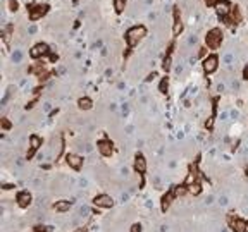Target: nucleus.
Returning a JSON list of instances; mask_svg holds the SVG:
<instances>
[{
    "mask_svg": "<svg viewBox=\"0 0 248 232\" xmlns=\"http://www.w3.org/2000/svg\"><path fill=\"white\" fill-rule=\"evenodd\" d=\"M217 12H219V16H226L227 12H229V5L227 4H217Z\"/></svg>",
    "mask_w": 248,
    "mask_h": 232,
    "instance_id": "f8f14e48",
    "label": "nucleus"
},
{
    "mask_svg": "<svg viewBox=\"0 0 248 232\" xmlns=\"http://www.w3.org/2000/svg\"><path fill=\"white\" fill-rule=\"evenodd\" d=\"M47 10H48V5H36V9L31 10V16L29 17H31V21H36L40 16H43V14L47 12Z\"/></svg>",
    "mask_w": 248,
    "mask_h": 232,
    "instance_id": "423d86ee",
    "label": "nucleus"
},
{
    "mask_svg": "<svg viewBox=\"0 0 248 232\" xmlns=\"http://www.w3.org/2000/svg\"><path fill=\"white\" fill-rule=\"evenodd\" d=\"M43 231H45V229H43L41 225H38V227H36V232H43Z\"/></svg>",
    "mask_w": 248,
    "mask_h": 232,
    "instance_id": "393cba45",
    "label": "nucleus"
},
{
    "mask_svg": "<svg viewBox=\"0 0 248 232\" xmlns=\"http://www.w3.org/2000/svg\"><path fill=\"white\" fill-rule=\"evenodd\" d=\"M67 164L72 167V169H79L83 164V158L78 157V155H67Z\"/></svg>",
    "mask_w": 248,
    "mask_h": 232,
    "instance_id": "6e6552de",
    "label": "nucleus"
},
{
    "mask_svg": "<svg viewBox=\"0 0 248 232\" xmlns=\"http://www.w3.org/2000/svg\"><path fill=\"white\" fill-rule=\"evenodd\" d=\"M38 146H40V139H38L36 136H31V151L28 153V157H31L34 151H36V148H38Z\"/></svg>",
    "mask_w": 248,
    "mask_h": 232,
    "instance_id": "9b49d317",
    "label": "nucleus"
},
{
    "mask_svg": "<svg viewBox=\"0 0 248 232\" xmlns=\"http://www.w3.org/2000/svg\"><path fill=\"white\" fill-rule=\"evenodd\" d=\"M98 150H100V153H102V155H105V157H107V155H110V153H112V144H110L107 139H102V141L98 143Z\"/></svg>",
    "mask_w": 248,
    "mask_h": 232,
    "instance_id": "0eeeda50",
    "label": "nucleus"
},
{
    "mask_svg": "<svg viewBox=\"0 0 248 232\" xmlns=\"http://www.w3.org/2000/svg\"><path fill=\"white\" fill-rule=\"evenodd\" d=\"M48 52V45H45V43H38V45H34L33 48H31V57H40V55H45Z\"/></svg>",
    "mask_w": 248,
    "mask_h": 232,
    "instance_id": "39448f33",
    "label": "nucleus"
},
{
    "mask_svg": "<svg viewBox=\"0 0 248 232\" xmlns=\"http://www.w3.org/2000/svg\"><path fill=\"white\" fill-rule=\"evenodd\" d=\"M195 41H196V36H190V38H188V43H190V45H193Z\"/></svg>",
    "mask_w": 248,
    "mask_h": 232,
    "instance_id": "5701e85b",
    "label": "nucleus"
},
{
    "mask_svg": "<svg viewBox=\"0 0 248 232\" xmlns=\"http://www.w3.org/2000/svg\"><path fill=\"white\" fill-rule=\"evenodd\" d=\"M79 107L84 109V110L91 109V100H90V98H81V100H79Z\"/></svg>",
    "mask_w": 248,
    "mask_h": 232,
    "instance_id": "4468645a",
    "label": "nucleus"
},
{
    "mask_svg": "<svg viewBox=\"0 0 248 232\" xmlns=\"http://www.w3.org/2000/svg\"><path fill=\"white\" fill-rule=\"evenodd\" d=\"M145 33H146V29H145L143 26H136V28H133V29H129V31H128V34H126L128 45H129V47L138 45V41L145 36Z\"/></svg>",
    "mask_w": 248,
    "mask_h": 232,
    "instance_id": "f257e3e1",
    "label": "nucleus"
},
{
    "mask_svg": "<svg viewBox=\"0 0 248 232\" xmlns=\"http://www.w3.org/2000/svg\"><path fill=\"white\" fill-rule=\"evenodd\" d=\"M160 91H162V93L167 91V79H162V83H160Z\"/></svg>",
    "mask_w": 248,
    "mask_h": 232,
    "instance_id": "6ab92c4d",
    "label": "nucleus"
},
{
    "mask_svg": "<svg viewBox=\"0 0 248 232\" xmlns=\"http://www.w3.org/2000/svg\"><path fill=\"white\" fill-rule=\"evenodd\" d=\"M124 5H126V0H116V2H114V7H116L117 12H123Z\"/></svg>",
    "mask_w": 248,
    "mask_h": 232,
    "instance_id": "f3484780",
    "label": "nucleus"
},
{
    "mask_svg": "<svg viewBox=\"0 0 248 232\" xmlns=\"http://www.w3.org/2000/svg\"><path fill=\"white\" fill-rule=\"evenodd\" d=\"M207 4H210V5H212V4H215V0H207Z\"/></svg>",
    "mask_w": 248,
    "mask_h": 232,
    "instance_id": "bb28decb",
    "label": "nucleus"
},
{
    "mask_svg": "<svg viewBox=\"0 0 248 232\" xmlns=\"http://www.w3.org/2000/svg\"><path fill=\"white\" fill-rule=\"evenodd\" d=\"M245 77L248 79V65H247V69H245Z\"/></svg>",
    "mask_w": 248,
    "mask_h": 232,
    "instance_id": "a878e982",
    "label": "nucleus"
},
{
    "mask_svg": "<svg viewBox=\"0 0 248 232\" xmlns=\"http://www.w3.org/2000/svg\"><path fill=\"white\" fill-rule=\"evenodd\" d=\"M217 65H219V59L215 55H210V57H207L205 60H203V71H205L207 74L214 72L217 69Z\"/></svg>",
    "mask_w": 248,
    "mask_h": 232,
    "instance_id": "7ed1b4c3",
    "label": "nucleus"
},
{
    "mask_svg": "<svg viewBox=\"0 0 248 232\" xmlns=\"http://www.w3.org/2000/svg\"><path fill=\"white\" fill-rule=\"evenodd\" d=\"M55 210H59V212H66V210H69V203H66V201L55 203Z\"/></svg>",
    "mask_w": 248,
    "mask_h": 232,
    "instance_id": "dca6fc26",
    "label": "nucleus"
},
{
    "mask_svg": "<svg viewBox=\"0 0 248 232\" xmlns=\"http://www.w3.org/2000/svg\"><path fill=\"white\" fill-rule=\"evenodd\" d=\"M207 47L210 48H219L220 47V41H222V33H220V29H212V31H208L207 33Z\"/></svg>",
    "mask_w": 248,
    "mask_h": 232,
    "instance_id": "f03ea898",
    "label": "nucleus"
},
{
    "mask_svg": "<svg viewBox=\"0 0 248 232\" xmlns=\"http://www.w3.org/2000/svg\"><path fill=\"white\" fill-rule=\"evenodd\" d=\"M134 167H136V170H138V172H145V170H146V162H145V158L141 157V155H138V157H136Z\"/></svg>",
    "mask_w": 248,
    "mask_h": 232,
    "instance_id": "1a4fd4ad",
    "label": "nucleus"
},
{
    "mask_svg": "<svg viewBox=\"0 0 248 232\" xmlns=\"http://www.w3.org/2000/svg\"><path fill=\"white\" fill-rule=\"evenodd\" d=\"M190 191L196 194V193H200V187H198V186H195V187H193V186H191V187H190Z\"/></svg>",
    "mask_w": 248,
    "mask_h": 232,
    "instance_id": "4be33fe9",
    "label": "nucleus"
},
{
    "mask_svg": "<svg viewBox=\"0 0 248 232\" xmlns=\"http://www.w3.org/2000/svg\"><path fill=\"white\" fill-rule=\"evenodd\" d=\"M93 203H95L96 206H102V208H110V206H112V199H110L107 194H100V196H96V198L93 199Z\"/></svg>",
    "mask_w": 248,
    "mask_h": 232,
    "instance_id": "20e7f679",
    "label": "nucleus"
},
{
    "mask_svg": "<svg viewBox=\"0 0 248 232\" xmlns=\"http://www.w3.org/2000/svg\"><path fill=\"white\" fill-rule=\"evenodd\" d=\"M174 16H176V22H174V34H178L179 31H181V28H183V24H181V21H179L178 10H176V12H174Z\"/></svg>",
    "mask_w": 248,
    "mask_h": 232,
    "instance_id": "ddd939ff",
    "label": "nucleus"
},
{
    "mask_svg": "<svg viewBox=\"0 0 248 232\" xmlns=\"http://www.w3.org/2000/svg\"><path fill=\"white\" fill-rule=\"evenodd\" d=\"M29 201H31V198H29L28 193H21V194H19V205L21 206H28V205H29Z\"/></svg>",
    "mask_w": 248,
    "mask_h": 232,
    "instance_id": "9d476101",
    "label": "nucleus"
},
{
    "mask_svg": "<svg viewBox=\"0 0 248 232\" xmlns=\"http://www.w3.org/2000/svg\"><path fill=\"white\" fill-rule=\"evenodd\" d=\"M21 59H22V52H21V50H16V52L12 54V60L16 62V64H19Z\"/></svg>",
    "mask_w": 248,
    "mask_h": 232,
    "instance_id": "a211bd4d",
    "label": "nucleus"
},
{
    "mask_svg": "<svg viewBox=\"0 0 248 232\" xmlns=\"http://www.w3.org/2000/svg\"><path fill=\"white\" fill-rule=\"evenodd\" d=\"M224 62H226V64H231V62H233V55L227 54L226 57H224Z\"/></svg>",
    "mask_w": 248,
    "mask_h": 232,
    "instance_id": "aec40b11",
    "label": "nucleus"
},
{
    "mask_svg": "<svg viewBox=\"0 0 248 232\" xmlns=\"http://www.w3.org/2000/svg\"><path fill=\"white\" fill-rule=\"evenodd\" d=\"M233 229L236 232H243V229H245V222H241V220H236V222H233Z\"/></svg>",
    "mask_w": 248,
    "mask_h": 232,
    "instance_id": "2eb2a0df",
    "label": "nucleus"
},
{
    "mask_svg": "<svg viewBox=\"0 0 248 232\" xmlns=\"http://www.w3.org/2000/svg\"><path fill=\"white\" fill-rule=\"evenodd\" d=\"M17 9V2L16 0H10V10H16Z\"/></svg>",
    "mask_w": 248,
    "mask_h": 232,
    "instance_id": "412c9836",
    "label": "nucleus"
},
{
    "mask_svg": "<svg viewBox=\"0 0 248 232\" xmlns=\"http://www.w3.org/2000/svg\"><path fill=\"white\" fill-rule=\"evenodd\" d=\"M141 229H140V225H133V229H131V232H140Z\"/></svg>",
    "mask_w": 248,
    "mask_h": 232,
    "instance_id": "b1692460",
    "label": "nucleus"
}]
</instances>
